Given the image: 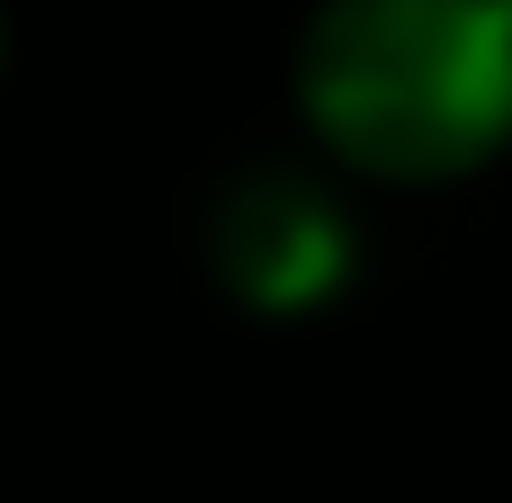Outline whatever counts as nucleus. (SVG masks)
I'll return each instance as SVG.
<instances>
[{"label": "nucleus", "mask_w": 512, "mask_h": 503, "mask_svg": "<svg viewBox=\"0 0 512 503\" xmlns=\"http://www.w3.org/2000/svg\"><path fill=\"white\" fill-rule=\"evenodd\" d=\"M297 108L369 180L486 171L512 144V0H324L297 36Z\"/></svg>", "instance_id": "f257e3e1"}, {"label": "nucleus", "mask_w": 512, "mask_h": 503, "mask_svg": "<svg viewBox=\"0 0 512 503\" xmlns=\"http://www.w3.org/2000/svg\"><path fill=\"white\" fill-rule=\"evenodd\" d=\"M207 270L252 315H315V306H333L351 288L360 225L315 171L252 162L207 207Z\"/></svg>", "instance_id": "f03ea898"}]
</instances>
